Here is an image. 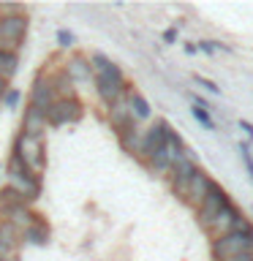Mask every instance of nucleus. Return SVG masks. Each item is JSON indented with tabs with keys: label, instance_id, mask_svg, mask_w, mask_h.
Masks as SVG:
<instances>
[{
	"label": "nucleus",
	"instance_id": "nucleus-1",
	"mask_svg": "<svg viewBox=\"0 0 253 261\" xmlns=\"http://www.w3.org/2000/svg\"><path fill=\"white\" fill-rule=\"evenodd\" d=\"M3 174H6V185L11 188V191L19 193L28 204H33V201H38V199H41L44 182H41V177H38V174H33V171L24 169L19 158L8 155V161H6V166H3Z\"/></svg>",
	"mask_w": 253,
	"mask_h": 261
},
{
	"label": "nucleus",
	"instance_id": "nucleus-2",
	"mask_svg": "<svg viewBox=\"0 0 253 261\" xmlns=\"http://www.w3.org/2000/svg\"><path fill=\"white\" fill-rule=\"evenodd\" d=\"M212 258L215 261H253V228L248 231H232L212 242Z\"/></svg>",
	"mask_w": 253,
	"mask_h": 261
},
{
	"label": "nucleus",
	"instance_id": "nucleus-3",
	"mask_svg": "<svg viewBox=\"0 0 253 261\" xmlns=\"http://www.w3.org/2000/svg\"><path fill=\"white\" fill-rule=\"evenodd\" d=\"M11 155H14V158H19L22 166L28 171H33V174L41 177L46 171V144H44V139L16 134L14 144H11Z\"/></svg>",
	"mask_w": 253,
	"mask_h": 261
},
{
	"label": "nucleus",
	"instance_id": "nucleus-4",
	"mask_svg": "<svg viewBox=\"0 0 253 261\" xmlns=\"http://www.w3.org/2000/svg\"><path fill=\"white\" fill-rule=\"evenodd\" d=\"M183 152H185V142H183V136L177 134L174 128L169 130V136H166V142L161 144V150L150 155V158L144 161V166L153 171L155 177H169V171L174 169V163L183 158Z\"/></svg>",
	"mask_w": 253,
	"mask_h": 261
},
{
	"label": "nucleus",
	"instance_id": "nucleus-5",
	"mask_svg": "<svg viewBox=\"0 0 253 261\" xmlns=\"http://www.w3.org/2000/svg\"><path fill=\"white\" fill-rule=\"evenodd\" d=\"M93 87H95L98 101H101L104 106H112L114 101L125 98V93H128L131 85H128V79H125V73H122V68L112 60L109 68H106L104 73H98V76L93 79Z\"/></svg>",
	"mask_w": 253,
	"mask_h": 261
},
{
	"label": "nucleus",
	"instance_id": "nucleus-6",
	"mask_svg": "<svg viewBox=\"0 0 253 261\" xmlns=\"http://www.w3.org/2000/svg\"><path fill=\"white\" fill-rule=\"evenodd\" d=\"M248 228H253L250 218H245V212L237 207L234 201H229L226 207L215 215V220L204 228V231H207V237L212 242H215V240H220V237H226L232 231H248Z\"/></svg>",
	"mask_w": 253,
	"mask_h": 261
},
{
	"label": "nucleus",
	"instance_id": "nucleus-7",
	"mask_svg": "<svg viewBox=\"0 0 253 261\" xmlns=\"http://www.w3.org/2000/svg\"><path fill=\"white\" fill-rule=\"evenodd\" d=\"M24 36H28V14L0 16V52L19 55Z\"/></svg>",
	"mask_w": 253,
	"mask_h": 261
},
{
	"label": "nucleus",
	"instance_id": "nucleus-8",
	"mask_svg": "<svg viewBox=\"0 0 253 261\" xmlns=\"http://www.w3.org/2000/svg\"><path fill=\"white\" fill-rule=\"evenodd\" d=\"M85 117V103L79 98H65V101H55L46 109V125L49 128H63V125H77Z\"/></svg>",
	"mask_w": 253,
	"mask_h": 261
},
{
	"label": "nucleus",
	"instance_id": "nucleus-9",
	"mask_svg": "<svg viewBox=\"0 0 253 261\" xmlns=\"http://www.w3.org/2000/svg\"><path fill=\"white\" fill-rule=\"evenodd\" d=\"M57 101L55 95V87H52V76H49V71H38L36 79L30 82V93H28V106H33V109L44 112Z\"/></svg>",
	"mask_w": 253,
	"mask_h": 261
},
{
	"label": "nucleus",
	"instance_id": "nucleus-10",
	"mask_svg": "<svg viewBox=\"0 0 253 261\" xmlns=\"http://www.w3.org/2000/svg\"><path fill=\"white\" fill-rule=\"evenodd\" d=\"M229 201H232V196L226 193V188L215 182V185L210 188V193H207V199H204V204H201L199 210H196V220H199V226L207 228L212 220H215V215L226 207Z\"/></svg>",
	"mask_w": 253,
	"mask_h": 261
},
{
	"label": "nucleus",
	"instance_id": "nucleus-11",
	"mask_svg": "<svg viewBox=\"0 0 253 261\" xmlns=\"http://www.w3.org/2000/svg\"><path fill=\"white\" fill-rule=\"evenodd\" d=\"M212 185H215V179H212L204 169H199V171L191 177V182H188V188H185V196H183L180 201L188 204L191 210H199L201 204H204V199H207V193H210Z\"/></svg>",
	"mask_w": 253,
	"mask_h": 261
},
{
	"label": "nucleus",
	"instance_id": "nucleus-12",
	"mask_svg": "<svg viewBox=\"0 0 253 261\" xmlns=\"http://www.w3.org/2000/svg\"><path fill=\"white\" fill-rule=\"evenodd\" d=\"M60 71L71 79L73 87H79V85H93V79H95L93 68H90V60H87L85 55H68V57H65V63L60 65Z\"/></svg>",
	"mask_w": 253,
	"mask_h": 261
},
{
	"label": "nucleus",
	"instance_id": "nucleus-13",
	"mask_svg": "<svg viewBox=\"0 0 253 261\" xmlns=\"http://www.w3.org/2000/svg\"><path fill=\"white\" fill-rule=\"evenodd\" d=\"M169 130H171V125H169L166 120H155L153 125H147V128H144V136H142V155H139V161L144 163L150 155L158 152L161 144L166 142Z\"/></svg>",
	"mask_w": 253,
	"mask_h": 261
},
{
	"label": "nucleus",
	"instance_id": "nucleus-14",
	"mask_svg": "<svg viewBox=\"0 0 253 261\" xmlns=\"http://www.w3.org/2000/svg\"><path fill=\"white\" fill-rule=\"evenodd\" d=\"M0 220H6L8 226H14L16 231H24V228H30L33 223H38L41 215L36 210L30 207V204H19V207H11V210H6V212H0Z\"/></svg>",
	"mask_w": 253,
	"mask_h": 261
},
{
	"label": "nucleus",
	"instance_id": "nucleus-15",
	"mask_svg": "<svg viewBox=\"0 0 253 261\" xmlns=\"http://www.w3.org/2000/svg\"><path fill=\"white\" fill-rule=\"evenodd\" d=\"M46 114L33 109V106H24V114H22V125H19V134L24 136H36V139H44L46 136Z\"/></svg>",
	"mask_w": 253,
	"mask_h": 261
},
{
	"label": "nucleus",
	"instance_id": "nucleus-16",
	"mask_svg": "<svg viewBox=\"0 0 253 261\" xmlns=\"http://www.w3.org/2000/svg\"><path fill=\"white\" fill-rule=\"evenodd\" d=\"M106 122L112 125L114 134H120V130H125L131 125H136L134 117H131V109H128L125 98H120V101H114L112 106H106Z\"/></svg>",
	"mask_w": 253,
	"mask_h": 261
},
{
	"label": "nucleus",
	"instance_id": "nucleus-17",
	"mask_svg": "<svg viewBox=\"0 0 253 261\" xmlns=\"http://www.w3.org/2000/svg\"><path fill=\"white\" fill-rule=\"evenodd\" d=\"M19 231H16L14 226H8L6 220H0V261L6 258H16V253H19Z\"/></svg>",
	"mask_w": 253,
	"mask_h": 261
},
{
	"label": "nucleus",
	"instance_id": "nucleus-18",
	"mask_svg": "<svg viewBox=\"0 0 253 261\" xmlns=\"http://www.w3.org/2000/svg\"><path fill=\"white\" fill-rule=\"evenodd\" d=\"M125 101H128V109H131V117H134V122L139 125V122H144V120H150L153 117V106L150 101L139 93V90L134 87H128V93H125Z\"/></svg>",
	"mask_w": 253,
	"mask_h": 261
},
{
	"label": "nucleus",
	"instance_id": "nucleus-19",
	"mask_svg": "<svg viewBox=\"0 0 253 261\" xmlns=\"http://www.w3.org/2000/svg\"><path fill=\"white\" fill-rule=\"evenodd\" d=\"M142 136H144V128H139V125H131V128H125V130H120V134H117L120 147L128 155H134V158L142 155Z\"/></svg>",
	"mask_w": 253,
	"mask_h": 261
},
{
	"label": "nucleus",
	"instance_id": "nucleus-20",
	"mask_svg": "<svg viewBox=\"0 0 253 261\" xmlns=\"http://www.w3.org/2000/svg\"><path fill=\"white\" fill-rule=\"evenodd\" d=\"M49 237H52L49 223L41 218L38 223H33L30 228H24V231L19 234V240H22V245H36V248H44V245L49 242Z\"/></svg>",
	"mask_w": 253,
	"mask_h": 261
},
{
	"label": "nucleus",
	"instance_id": "nucleus-21",
	"mask_svg": "<svg viewBox=\"0 0 253 261\" xmlns=\"http://www.w3.org/2000/svg\"><path fill=\"white\" fill-rule=\"evenodd\" d=\"M49 76H52V87H55L57 101H65V98H77V87L71 85V79L65 76L60 68H57V71H49Z\"/></svg>",
	"mask_w": 253,
	"mask_h": 261
},
{
	"label": "nucleus",
	"instance_id": "nucleus-22",
	"mask_svg": "<svg viewBox=\"0 0 253 261\" xmlns=\"http://www.w3.org/2000/svg\"><path fill=\"white\" fill-rule=\"evenodd\" d=\"M16 71H19V55H6L0 52V79L11 82L16 76Z\"/></svg>",
	"mask_w": 253,
	"mask_h": 261
},
{
	"label": "nucleus",
	"instance_id": "nucleus-23",
	"mask_svg": "<svg viewBox=\"0 0 253 261\" xmlns=\"http://www.w3.org/2000/svg\"><path fill=\"white\" fill-rule=\"evenodd\" d=\"M19 204H28V201H24L16 191H11L8 185L0 191V212H6V210H11V207H19Z\"/></svg>",
	"mask_w": 253,
	"mask_h": 261
},
{
	"label": "nucleus",
	"instance_id": "nucleus-24",
	"mask_svg": "<svg viewBox=\"0 0 253 261\" xmlns=\"http://www.w3.org/2000/svg\"><path fill=\"white\" fill-rule=\"evenodd\" d=\"M191 114H193V120L199 122L201 128H207V130H218L215 120H212V114H210L207 109H201V106H191Z\"/></svg>",
	"mask_w": 253,
	"mask_h": 261
},
{
	"label": "nucleus",
	"instance_id": "nucleus-25",
	"mask_svg": "<svg viewBox=\"0 0 253 261\" xmlns=\"http://www.w3.org/2000/svg\"><path fill=\"white\" fill-rule=\"evenodd\" d=\"M237 152H240V158H242V163H245L248 179L253 182V152H250V144H248V142H240V144H237Z\"/></svg>",
	"mask_w": 253,
	"mask_h": 261
},
{
	"label": "nucleus",
	"instance_id": "nucleus-26",
	"mask_svg": "<svg viewBox=\"0 0 253 261\" xmlns=\"http://www.w3.org/2000/svg\"><path fill=\"white\" fill-rule=\"evenodd\" d=\"M87 60H90V68H93L95 76H98V73H104V71L112 65V60H109V57H106L104 52H93V55L87 57Z\"/></svg>",
	"mask_w": 253,
	"mask_h": 261
},
{
	"label": "nucleus",
	"instance_id": "nucleus-27",
	"mask_svg": "<svg viewBox=\"0 0 253 261\" xmlns=\"http://www.w3.org/2000/svg\"><path fill=\"white\" fill-rule=\"evenodd\" d=\"M19 101H22V93H19L16 87H8L0 103H3V109H16V106H19Z\"/></svg>",
	"mask_w": 253,
	"mask_h": 261
},
{
	"label": "nucleus",
	"instance_id": "nucleus-28",
	"mask_svg": "<svg viewBox=\"0 0 253 261\" xmlns=\"http://www.w3.org/2000/svg\"><path fill=\"white\" fill-rule=\"evenodd\" d=\"M73 44H77V36H73L71 30H65V28L57 30V46L60 49H73Z\"/></svg>",
	"mask_w": 253,
	"mask_h": 261
},
{
	"label": "nucleus",
	"instance_id": "nucleus-29",
	"mask_svg": "<svg viewBox=\"0 0 253 261\" xmlns=\"http://www.w3.org/2000/svg\"><path fill=\"white\" fill-rule=\"evenodd\" d=\"M193 82H196V85H199L201 90H207V93H212V95H220V87H218L212 79H204V76H199V73H196Z\"/></svg>",
	"mask_w": 253,
	"mask_h": 261
},
{
	"label": "nucleus",
	"instance_id": "nucleus-30",
	"mask_svg": "<svg viewBox=\"0 0 253 261\" xmlns=\"http://www.w3.org/2000/svg\"><path fill=\"white\" fill-rule=\"evenodd\" d=\"M19 14H28L24 6H14V3H0V16H19Z\"/></svg>",
	"mask_w": 253,
	"mask_h": 261
},
{
	"label": "nucleus",
	"instance_id": "nucleus-31",
	"mask_svg": "<svg viewBox=\"0 0 253 261\" xmlns=\"http://www.w3.org/2000/svg\"><path fill=\"white\" fill-rule=\"evenodd\" d=\"M196 46H199V52H204V55H215L218 52V46H215V41H199V44H196Z\"/></svg>",
	"mask_w": 253,
	"mask_h": 261
},
{
	"label": "nucleus",
	"instance_id": "nucleus-32",
	"mask_svg": "<svg viewBox=\"0 0 253 261\" xmlns=\"http://www.w3.org/2000/svg\"><path fill=\"white\" fill-rule=\"evenodd\" d=\"M237 125L245 130V136H248V139H253V122H248V120H237Z\"/></svg>",
	"mask_w": 253,
	"mask_h": 261
},
{
	"label": "nucleus",
	"instance_id": "nucleus-33",
	"mask_svg": "<svg viewBox=\"0 0 253 261\" xmlns=\"http://www.w3.org/2000/svg\"><path fill=\"white\" fill-rule=\"evenodd\" d=\"M163 41H166V44H174V41H177V28L163 30Z\"/></svg>",
	"mask_w": 253,
	"mask_h": 261
},
{
	"label": "nucleus",
	"instance_id": "nucleus-34",
	"mask_svg": "<svg viewBox=\"0 0 253 261\" xmlns=\"http://www.w3.org/2000/svg\"><path fill=\"white\" fill-rule=\"evenodd\" d=\"M196 52H199V46H196V44H185V55H196Z\"/></svg>",
	"mask_w": 253,
	"mask_h": 261
},
{
	"label": "nucleus",
	"instance_id": "nucleus-35",
	"mask_svg": "<svg viewBox=\"0 0 253 261\" xmlns=\"http://www.w3.org/2000/svg\"><path fill=\"white\" fill-rule=\"evenodd\" d=\"M6 90H8V82H6V79H0V101H3V95H6Z\"/></svg>",
	"mask_w": 253,
	"mask_h": 261
},
{
	"label": "nucleus",
	"instance_id": "nucleus-36",
	"mask_svg": "<svg viewBox=\"0 0 253 261\" xmlns=\"http://www.w3.org/2000/svg\"><path fill=\"white\" fill-rule=\"evenodd\" d=\"M0 177H3V163H0Z\"/></svg>",
	"mask_w": 253,
	"mask_h": 261
},
{
	"label": "nucleus",
	"instance_id": "nucleus-37",
	"mask_svg": "<svg viewBox=\"0 0 253 261\" xmlns=\"http://www.w3.org/2000/svg\"><path fill=\"white\" fill-rule=\"evenodd\" d=\"M6 261H19V258H6Z\"/></svg>",
	"mask_w": 253,
	"mask_h": 261
}]
</instances>
